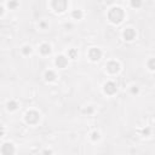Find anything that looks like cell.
<instances>
[{"label": "cell", "instance_id": "obj_20", "mask_svg": "<svg viewBox=\"0 0 155 155\" xmlns=\"http://www.w3.org/2000/svg\"><path fill=\"white\" fill-rule=\"evenodd\" d=\"M131 5L136 7V6H140V2H134V1H132V2H131Z\"/></svg>", "mask_w": 155, "mask_h": 155}, {"label": "cell", "instance_id": "obj_9", "mask_svg": "<svg viewBox=\"0 0 155 155\" xmlns=\"http://www.w3.org/2000/svg\"><path fill=\"white\" fill-rule=\"evenodd\" d=\"M39 52L41 56H48L51 52H52V47L48 42H42L40 46H39Z\"/></svg>", "mask_w": 155, "mask_h": 155}, {"label": "cell", "instance_id": "obj_8", "mask_svg": "<svg viewBox=\"0 0 155 155\" xmlns=\"http://www.w3.org/2000/svg\"><path fill=\"white\" fill-rule=\"evenodd\" d=\"M136 36H137V33L132 27H127L122 30V38L126 41H133L136 39Z\"/></svg>", "mask_w": 155, "mask_h": 155}, {"label": "cell", "instance_id": "obj_15", "mask_svg": "<svg viewBox=\"0 0 155 155\" xmlns=\"http://www.w3.org/2000/svg\"><path fill=\"white\" fill-rule=\"evenodd\" d=\"M82 16H84V13L81 10H73V12H71V17L74 19H81Z\"/></svg>", "mask_w": 155, "mask_h": 155}, {"label": "cell", "instance_id": "obj_7", "mask_svg": "<svg viewBox=\"0 0 155 155\" xmlns=\"http://www.w3.org/2000/svg\"><path fill=\"white\" fill-rule=\"evenodd\" d=\"M68 63H69L68 57L64 56V54H58V56H56V58H54V65H56L58 69H64V68H67V67H68Z\"/></svg>", "mask_w": 155, "mask_h": 155}, {"label": "cell", "instance_id": "obj_16", "mask_svg": "<svg viewBox=\"0 0 155 155\" xmlns=\"http://www.w3.org/2000/svg\"><path fill=\"white\" fill-rule=\"evenodd\" d=\"M21 51H22V53H23L24 56H29V54L33 52V48H31L30 45H24V46L21 48Z\"/></svg>", "mask_w": 155, "mask_h": 155}, {"label": "cell", "instance_id": "obj_1", "mask_svg": "<svg viewBox=\"0 0 155 155\" xmlns=\"http://www.w3.org/2000/svg\"><path fill=\"white\" fill-rule=\"evenodd\" d=\"M108 18H109V22H111L113 24H119L125 18V11L121 7L115 6V7H113V8L109 10Z\"/></svg>", "mask_w": 155, "mask_h": 155}, {"label": "cell", "instance_id": "obj_17", "mask_svg": "<svg viewBox=\"0 0 155 155\" xmlns=\"http://www.w3.org/2000/svg\"><path fill=\"white\" fill-rule=\"evenodd\" d=\"M90 138H91L92 142H97V140H99V139H101V132H99V131H93V132L91 133Z\"/></svg>", "mask_w": 155, "mask_h": 155}, {"label": "cell", "instance_id": "obj_22", "mask_svg": "<svg viewBox=\"0 0 155 155\" xmlns=\"http://www.w3.org/2000/svg\"><path fill=\"white\" fill-rule=\"evenodd\" d=\"M40 25H41L42 28H45V27H46V23H45V22H41V23H40Z\"/></svg>", "mask_w": 155, "mask_h": 155}, {"label": "cell", "instance_id": "obj_6", "mask_svg": "<svg viewBox=\"0 0 155 155\" xmlns=\"http://www.w3.org/2000/svg\"><path fill=\"white\" fill-rule=\"evenodd\" d=\"M103 92L107 94V96H114L116 92H117V86L114 81H107L104 85H103Z\"/></svg>", "mask_w": 155, "mask_h": 155}, {"label": "cell", "instance_id": "obj_5", "mask_svg": "<svg viewBox=\"0 0 155 155\" xmlns=\"http://www.w3.org/2000/svg\"><path fill=\"white\" fill-rule=\"evenodd\" d=\"M1 155H15L16 154V147L12 142H5L1 145Z\"/></svg>", "mask_w": 155, "mask_h": 155}, {"label": "cell", "instance_id": "obj_13", "mask_svg": "<svg viewBox=\"0 0 155 155\" xmlns=\"http://www.w3.org/2000/svg\"><path fill=\"white\" fill-rule=\"evenodd\" d=\"M67 57L70 59H76L78 58V51L75 48H69L67 52Z\"/></svg>", "mask_w": 155, "mask_h": 155}, {"label": "cell", "instance_id": "obj_14", "mask_svg": "<svg viewBox=\"0 0 155 155\" xmlns=\"http://www.w3.org/2000/svg\"><path fill=\"white\" fill-rule=\"evenodd\" d=\"M147 68L150 70V71H155V58H149L147 61Z\"/></svg>", "mask_w": 155, "mask_h": 155}, {"label": "cell", "instance_id": "obj_2", "mask_svg": "<svg viewBox=\"0 0 155 155\" xmlns=\"http://www.w3.org/2000/svg\"><path fill=\"white\" fill-rule=\"evenodd\" d=\"M40 119H41V115L38 110L35 109H30V110H27L25 114H24V121L25 124L30 125V126H35L40 122Z\"/></svg>", "mask_w": 155, "mask_h": 155}, {"label": "cell", "instance_id": "obj_10", "mask_svg": "<svg viewBox=\"0 0 155 155\" xmlns=\"http://www.w3.org/2000/svg\"><path fill=\"white\" fill-rule=\"evenodd\" d=\"M44 79H45L46 82H53V81H56V79H57V74H56L54 70L47 69V70L44 73Z\"/></svg>", "mask_w": 155, "mask_h": 155}, {"label": "cell", "instance_id": "obj_18", "mask_svg": "<svg viewBox=\"0 0 155 155\" xmlns=\"http://www.w3.org/2000/svg\"><path fill=\"white\" fill-rule=\"evenodd\" d=\"M131 92H132L133 94H137V93L139 92V88H138V86H132V88H131Z\"/></svg>", "mask_w": 155, "mask_h": 155}, {"label": "cell", "instance_id": "obj_12", "mask_svg": "<svg viewBox=\"0 0 155 155\" xmlns=\"http://www.w3.org/2000/svg\"><path fill=\"white\" fill-rule=\"evenodd\" d=\"M6 109L8 110V111H16L17 109H18V103L15 101V99H10V101H7V103H6Z\"/></svg>", "mask_w": 155, "mask_h": 155}, {"label": "cell", "instance_id": "obj_11", "mask_svg": "<svg viewBox=\"0 0 155 155\" xmlns=\"http://www.w3.org/2000/svg\"><path fill=\"white\" fill-rule=\"evenodd\" d=\"M51 5L52 6H56L53 10L56 11V12H63V11H65V8H67V2L65 1H53V2H51Z\"/></svg>", "mask_w": 155, "mask_h": 155}, {"label": "cell", "instance_id": "obj_21", "mask_svg": "<svg viewBox=\"0 0 155 155\" xmlns=\"http://www.w3.org/2000/svg\"><path fill=\"white\" fill-rule=\"evenodd\" d=\"M149 132H150V130H149V128H147V130H143V133H144V134H145V133L148 134Z\"/></svg>", "mask_w": 155, "mask_h": 155}, {"label": "cell", "instance_id": "obj_3", "mask_svg": "<svg viewBox=\"0 0 155 155\" xmlns=\"http://www.w3.org/2000/svg\"><path fill=\"white\" fill-rule=\"evenodd\" d=\"M120 69H121V65H120V63H119L116 59H111V61H109V62L105 64V71H107L109 75H115V74H117V73L120 71Z\"/></svg>", "mask_w": 155, "mask_h": 155}, {"label": "cell", "instance_id": "obj_4", "mask_svg": "<svg viewBox=\"0 0 155 155\" xmlns=\"http://www.w3.org/2000/svg\"><path fill=\"white\" fill-rule=\"evenodd\" d=\"M103 56V52L101 48L98 47H91L88 51H87V57L91 62H98Z\"/></svg>", "mask_w": 155, "mask_h": 155}, {"label": "cell", "instance_id": "obj_19", "mask_svg": "<svg viewBox=\"0 0 155 155\" xmlns=\"http://www.w3.org/2000/svg\"><path fill=\"white\" fill-rule=\"evenodd\" d=\"M52 154H53V151L51 149H45L42 151V155H52Z\"/></svg>", "mask_w": 155, "mask_h": 155}]
</instances>
